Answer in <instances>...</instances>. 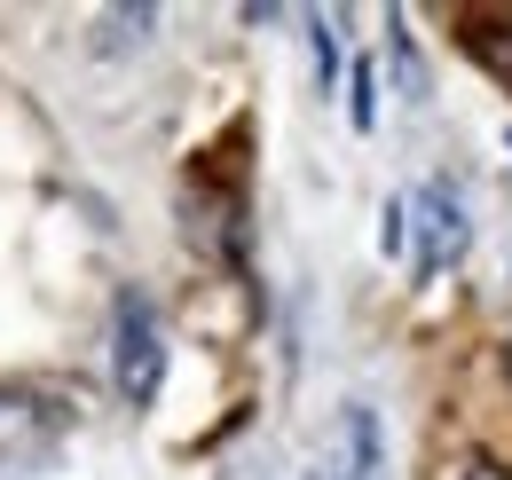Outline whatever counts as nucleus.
Masks as SVG:
<instances>
[{
    "label": "nucleus",
    "instance_id": "obj_1",
    "mask_svg": "<svg viewBox=\"0 0 512 480\" xmlns=\"http://www.w3.org/2000/svg\"><path fill=\"white\" fill-rule=\"evenodd\" d=\"M111 370H119L127 410H150L166 386V331H158V307L142 292H119V307H111Z\"/></svg>",
    "mask_w": 512,
    "mask_h": 480
},
{
    "label": "nucleus",
    "instance_id": "obj_5",
    "mask_svg": "<svg viewBox=\"0 0 512 480\" xmlns=\"http://www.w3.org/2000/svg\"><path fill=\"white\" fill-rule=\"evenodd\" d=\"M308 48H316V79L331 87V79H339V40H331V24H323V16H308Z\"/></svg>",
    "mask_w": 512,
    "mask_h": 480
},
{
    "label": "nucleus",
    "instance_id": "obj_3",
    "mask_svg": "<svg viewBox=\"0 0 512 480\" xmlns=\"http://www.w3.org/2000/svg\"><path fill=\"white\" fill-rule=\"evenodd\" d=\"M339 433H347V473L339 480H379V410L371 402H347Z\"/></svg>",
    "mask_w": 512,
    "mask_h": 480
},
{
    "label": "nucleus",
    "instance_id": "obj_4",
    "mask_svg": "<svg viewBox=\"0 0 512 480\" xmlns=\"http://www.w3.org/2000/svg\"><path fill=\"white\" fill-rule=\"evenodd\" d=\"M347 126H355V134H371V126H379V71H371V63H355V71H347Z\"/></svg>",
    "mask_w": 512,
    "mask_h": 480
},
{
    "label": "nucleus",
    "instance_id": "obj_6",
    "mask_svg": "<svg viewBox=\"0 0 512 480\" xmlns=\"http://www.w3.org/2000/svg\"><path fill=\"white\" fill-rule=\"evenodd\" d=\"M457 480H512V473H505V465H465Z\"/></svg>",
    "mask_w": 512,
    "mask_h": 480
},
{
    "label": "nucleus",
    "instance_id": "obj_2",
    "mask_svg": "<svg viewBox=\"0 0 512 480\" xmlns=\"http://www.w3.org/2000/svg\"><path fill=\"white\" fill-rule=\"evenodd\" d=\"M402 205H410V276H418V284H434V276H449V268L465 260L473 221H465V205H457V189H449V181L410 189Z\"/></svg>",
    "mask_w": 512,
    "mask_h": 480
}]
</instances>
